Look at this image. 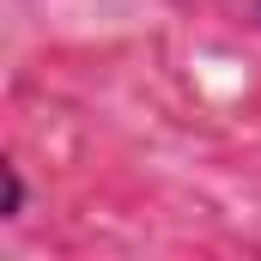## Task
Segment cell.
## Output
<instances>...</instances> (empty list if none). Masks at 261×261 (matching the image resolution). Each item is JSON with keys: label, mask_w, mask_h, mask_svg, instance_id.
<instances>
[{"label": "cell", "mask_w": 261, "mask_h": 261, "mask_svg": "<svg viewBox=\"0 0 261 261\" xmlns=\"http://www.w3.org/2000/svg\"><path fill=\"white\" fill-rule=\"evenodd\" d=\"M0 176H6V219H18L24 213V176H18V164H0Z\"/></svg>", "instance_id": "obj_1"}]
</instances>
